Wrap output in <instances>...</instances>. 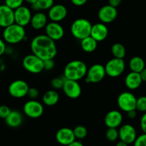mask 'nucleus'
<instances>
[{"label": "nucleus", "instance_id": "nucleus-1", "mask_svg": "<svg viewBox=\"0 0 146 146\" xmlns=\"http://www.w3.org/2000/svg\"><path fill=\"white\" fill-rule=\"evenodd\" d=\"M31 53L43 61L54 58L57 54V47L55 41L46 34H40L31 39L30 43Z\"/></svg>", "mask_w": 146, "mask_h": 146}, {"label": "nucleus", "instance_id": "nucleus-2", "mask_svg": "<svg viewBox=\"0 0 146 146\" xmlns=\"http://www.w3.org/2000/svg\"><path fill=\"white\" fill-rule=\"evenodd\" d=\"M87 66L81 60H73L66 64L64 68V77L67 79L79 81L85 77Z\"/></svg>", "mask_w": 146, "mask_h": 146}, {"label": "nucleus", "instance_id": "nucleus-3", "mask_svg": "<svg viewBox=\"0 0 146 146\" xmlns=\"http://www.w3.org/2000/svg\"><path fill=\"white\" fill-rule=\"evenodd\" d=\"M2 38L7 44L11 45L19 44L26 38L25 27L14 23L4 28Z\"/></svg>", "mask_w": 146, "mask_h": 146}, {"label": "nucleus", "instance_id": "nucleus-4", "mask_svg": "<svg viewBox=\"0 0 146 146\" xmlns=\"http://www.w3.org/2000/svg\"><path fill=\"white\" fill-rule=\"evenodd\" d=\"M92 26V23L87 19H77L72 23L70 32L74 38L82 40L90 36Z\"/></svg>", "mask_w": 146, "mask_h": 146}, {"label": "nucleus", "instance_id": "nucleus-5", "mask_svg": "<svg viewBox=\"0 0 146 146\" xmlns=\"http://www.w3.org/2000/svg\"><path fill=\"white\" fill-rule=\"evenodd\" d=\"M22 66L26 71L33 74H38L44 70V61L33 54H28L24 57Z\"/></svg>", "mask_w": 146, "mask_h": 146}, {"label": "nucleus", "instance_id": "nucleus-6", "mask_svg": "<svg viewBox=\"0 0 146 146\" xmlns=\"http://www.w3.org/2000/svg\"><path fill=\"white\" fill-rule=\"evenodd\" d=\"M106 75L111 78H117L121 76L125 70V63L123 58H113L104 66Z\"/></svg>", "mask_w": 146, "mask_h": 146}, {"label": "nucleus", "instance_id": "nucleus-7", "mask_svg": "<svg viewBox=\"0 0 146 146\" xmlns=\"http://www.w3.org/2000/svg\"><path fill=\"white\" fill-rule=\"evenodd\" d=\"M44 108L43 104L36 99H31L27 101L23 106V113L28 118H39L43 115Z\"/></svg>", "mask_w": 146, "mask_h": 146}, {"label": "nucleus", "instance_id": "nucleus-8", "mask_svg": "<svg viewBox=\"0 0 146 146\" xmlns=\"http://www.w3.org/2000/svg\"><path fill=\"white\" fill-rule=\"evenodd\" d=\"M137 98L133 93L124 91L118 96L117 104L121 111L127 113L132 110H136Z\"/></svg>", "mask_w": 146, "mask_h": 146}, {"label": "nucleus", "instance_id": "nucleus-9", "mask_svg": "<svg viewBox=\"0 0 146 146\" xmlns=\"http://www.w3.org/2000/svg\"><path fill=\"white\" fill-rule=\"evenodd\" d=\"M105 76L104 66L100 64H95L87 68L84 80L87 84H97L102 81Z\"/></svg>", "mask_w": 146, "mask_h": 146}, {"label": "nucleus", "instance_id": "nucleus-10", "mask_svg": "<svg viewBox=\"0 0 146 146\" xmlns=\"http://www.w3.org/2000/svg\"><path fill=\"white\" fill-rule=\"evenodd\" d=\"M29 88V86L25 81L17 79L12 81L9 84L8 87V92L12 98H22L27 96Z\"/></svg>", "mask_w": 146, "mask_h": 146}, {"label": "nucleus", "instance_id": "nucleus-11", "mask_svg": "<svg viewBox=\"0 0 146 146\" xmlns=\"http://www.w3.org/2000/svg\"><path fill=\"white\" fill-rule=\"evenodd\" d=\"M117 14L118 12L117 8L112 7L110 4H107L99 9L97 17L100 22L107 24L113 23L117 17Z\"/></svg>", "mask_w": 146, "mask_h": 146}, {"label": "nucleus", "instance_id": "nucleus-12", "mask_svg": "<svg viewBox=\"0 0 146 146\" xmlns=\"http://www.w3.org/2000/svg\"><path fill=\"white\" fill-rule=\"evenodd\" d=\"M62 91L65 96L71 99H76L81 96L82 88L78 81L65 78Z\"/></svg>", "mask_w": 146, "mask_h": 146}, {"label": "nucleus", "instance_id": "nucleus-13", "mask_svg": "<svg viewBox=\"0 0 146 146\" xmlns=\"http://www.w3.org/2000/svg\"><path fill=\"white\" fill-rule=\"evenodd\" d=\"M14 23L25 27L30 24L32 14L29 8L26 6H21L14 10Z\"/></svg>", "mask_w": 146, "mask_h": 146}, {"label": "nucleus", "instance_id": "nucleus-14", "mask_svg": "<svg viewBox=\"0 0 146 146\" xmlns=\"http://www.w3.org/2000/svg\"><path fill=\"white\" fill-rule=\"evenodd\" d=\"M44 31L46 35L55 42L61 40L64 36V29L60 22H48L44 28Z\"/></svg>", "mask_w": 146, "mask_h": 146}, {"label": "nucleus", "instance_id": "nucleus-15", "mask_svg": "<svg viewBox=\"0 0 146 146\" xmlns=\"http://www.w3.org/2000/svg\"><path fill=\"white\" fill-rule=\"evenodd\" d=\"M119 138L127 144H132L137 138V131L133 125L126 123L120 126Z\"/></svg>", "mask_w": 146, "mask_h": 146}, {"label": "nucleus", "instance_id": "nucleus-16", "mask_svg": "<svg viewBox=\"0 0 146 146\" xmlns=\"http://www.w3.org/2000/svg\"><path fill=\"white\" fill-rule=\"evenodd\" d=\"M67 16V9L61 4H54L48 10L47 17L51 21L60 22L63 21Z\"/></svg>", "mask_w": 146, "mask_h": 146}, {"label": "nucleus", "instance_id": "nucleus-17", "mask_svg": "<svg viewBox=\"0 0 146 146\" xmlns=\"http://www.w3.org/2000/svg\"><path fill=\"white\" fill-rule=\"evenodd\" d=\"M55 138L59 144L64 146H67L76 140L73 129L67 127L60 128L56 133Z\"/></svg>", "mask_w": 146, "mask_h": 146}, {"label": "nucleus", "instance_id": "nucleus-18", "mask_svg": "<svg viewBox=\"0 0 146 146\" xmlns=\"http://www.w3.org/2000/svg\"><path fill=\"white\" fill-rule=\"evenodd\" d=\"M123 115L120 111L112 110L105 115L104 118V125L107 128H117L122 125Z\"/></svg>", "mask_w": 146, "mask_h": 146}, {"label": "nucleus", "instance_id": "nucleus-19", "mask_svg": "<svg viewBox=\"0 0 146 146\" xmlns=\"http://www.w3.org/2000/svg\"><path fill=\"white\" fill-rule=\"evenodd\" d=\"M109 34V30L107 25L104 23L99 22L92 26L90 36L92 37L97 42L104 41L107 38Z\"/></svg>", "mask_w": 146, "mask_h": 146}, {"label": "nucleus", "instance_id": "nucleus-20", "mask_svg": "<svg viewBox=\"0 0 146 146\" xmlns=\"http://www.w3.org/2000/svg\"><path fill=\"white\" fill-rule=\"evenodd\" d=\"M14 23V10L6 4L0 5V27L5 28Z\"/></svg>", "mask_w": 146, "mask_h": 146}, {"label": "nucleus", "instance_id": "nucleus-21", "mask_svg": "<svg viewBox=\"0 0 146 146\" xmlns=\"http://www.w3.org/2000/svg\"><path fill=\"white\" fill-rule=\"evenodd\" d=\"M48 17L42 11H36L35 14H32L30 26L34 30H41L45 28L48 23Z\"/></svg>", "mask_w": 146, "mask_h": 146}, {"label": "nucleus", "instance_id": "nucleus-22", "mask_svg": "<svg viewBox=\"0 0 146 146\" xmlns=\"http://www.w3.org/2000/svg\"><path fill=\"white\" fill-rule=\"evenodd\" d=\"M143 83L140 73L130 71L125 78V85L129 90H136Z\"/></svg>", "mask_w": 146, "mask_h": 146}, {"label": "nucleus", "instance_id": "nucleus-23", "mask_svg": "<svg viewBox=\"0 0 146 146\" xmlns=\"http://www.w3.org/2000/svg\"><path fill=\"white\" fill-rule=\"evenodd\" d=\"M24 116L23 114L19 111H11L8 116L4 119L7 126L10 128H18L22 124Z\"/></svg>", "mask_w": 146, "mask_h": 146}, {"label": "nucleus", "instance_id": "nucleus-24", "mask_svg": "<svg viewBox=\"0 0 146 146\" xmlns=\"http://www.w3.org/2000/svg\"><path fill=\"white\" fill-rule=\"evenodd\" d=\"M42 103L47 106H53L58 103L60 95L55 90H49L42 96Z\"/></svg>", "mask_w": 146, "mask_h": 146}, {"label": "nucleus", "instance_id": "nucleus-25", "mask_svg": "<svg viewBox=\"0 0 146 146\" xmlns=\"http://www.w3.org/2000/svg\"><path fill=\"white\" fill-rule=\"evenodd\" d=\"M97 44L98 42L90 36L80 40V46L82 50L86 53L94 52L97 48Z\"/></svg>", "mask_w": 146, "mask_h": 146}, {"label": "nucleus", "instance_id": "nucleus-26", "mask_svg": "<svg viewBox=\"0 0 146 146\" xmlns=\"http://www.w3.org/2000/svg\"><path fill=\"white\" fill-rule=\"evenodd\" d=\"M128 66L131 71L140 73L142 70L145 68V61L143 58L135 56L132 57L130 59L128 63Z\"/></svg>", "mask_w": 146, "mask_h": 146}, {"label": "nucleus", "instance_id": "nucleus-27", "mask_svg": "<svg viewBox=\"0 0 146 146\" xmlns=\"http://www.w3.org/2000/svg\"><path fill=\"white\" fill-rule=\"evenodd\" d=\"M54 4V0H37L36 2L31 4V8L35 11H42L49 10Z\"/></svg>", "mask_w": 146, "mask_h": 146}, {"label": "nucleus", "instance_id": "nucleus-28", "mask_svg": "<svg viewBox=\"0 0 146 146\" xmlns=\"http://www.w3.org/2000/svg\"><path fill=\"white\" fill-rule=\"evenodd\" d=\"M111 53L115 58L123 59L126 56V48L121 43H115L111 46Z\"/></svg>", "mask_w": 146, "mask_h": 146}, {"label": "nucleus", "instance_id": "nucleus-29", "mask_svg": "<svg viewBox=\"0 0 146 146\" xmlns=\"http://www.w3.org/2000/svg\"><path fill=\"white\" fill-rule=\"evenodd\" d=\"M73 132H74L75 138L78 140L84 139L87 135V130L84 125H77L73 129Z\"/></svg>", "mask_w": 146, "mask_h": 146}, {"label": "nucleus", "instance_id": "nucleus-30", "mask_svg": "<svg viewBox=\"0 0 146 146\" xmlns=\"http://www.w3.org/2000/svg\"><path fill=\"white\" fill-rule=\"evenodd\" d=\"M105 137L107 141L110 142L117 141L119 138V131L117 128H107V130L105 132Z\"/></svg>", "mask_w": 146, "mask_h": 146}, {"label": "nucleus", "instance_id": "nucleus-31", "mask_svg": "<svg viewBox=\"0 0 146 146\" xmlns=\"http://www.w3.org/2000/svg\"><path fill=\"white\" fill-rule=\"evenodd\" d=\"M136 111L139 112H146V96H143L137 98L136 101Z\"/></svg>", "mask_w": 146, "mask_h": 146}, {"label": "nucleus", "instance_id": "nucleus-32", "mask_svg": "<svg viewBox=\"0 0 146 146\" xmlns=\"http://www.w3.org/2000/svg\"><path fill=\"white\" fill-rule=\"evenodd\" d=\"M64 78L63 77H55V78H52L51 81V86L54 90H59L62 88L63 85H64Z\"/></svg>", "mask_w": 146, "mask_h": 146}, {"label": "nucleus", "instance_id": "nucleus-33", "mask_svg": "<svg viewBox=\"0 0 146 146\" xmlns=\"http://www.w3.org/2000/svg\"><path fill=\"white\" fill-rule=\"evenodd\" d=\"M24 0H4V4L11 8V9L15 10L23 5Z\"/></svg>", "mask_w": 146, "mask_h": 146}, {"label": "nucleus", "instance_id": "nucleus-34", "mask_svg": "<svg viewBox=\"0 0 146 146\" xmlns=\"http://www.w3.org/2000/svg\"><path fill=\"white\" fill-rule=\"evenodd\" d=\"M133 146H146V133H143L137 136L133 142Z\"/></svg>", "mask_w": 146, "mask_h": 146}, {"label": "nucleus", "instance_id": "nucleus-35", "mask_svg": "<svg viewBox=\"0 0 146 146\" xmlns=\"http://www.w3.org/2000/svg\"><path fill=\"white\" fill-rule=\"evenodd\" d=\"M11 110L10 109L8 106L1 105L0 106V118L1 119H5L9 114L11 113Z\"/></svg>", "mask_w": 146, "mask_h": 146}, {"label": "nucleus", "instance_id": "nucleus-36", "mask_svg": "<svg viewBox=\"0 0 146 146\" xmlns=\"http://www.w3.org/2000/svg\"><path fill=\"white\" fill-rule=\"evenodd\" d=\"M55 66V61L54 58H50L44 61V69L47 71H50L53 69Z\"/></svg>", "mask_w": 146, "mask_h": 146}, {"label": "nucleus", "instance_id": "nucleus-37", "mask_svg": "<svg viewBox=\"0 0 146 146\" xmlns=\"http://www.w3.org/2000/svg\"><path fill=\"white\" fill-rule=\"evenodd\" d=\"M40 95V91L37 89V88H34V87H31L29 88L28 94H27V96L29 98L31 99H36L37 97Z\"/></svg>", "mask_w": 146, "mask_h": 146}, {"label": "nucleus", "instance_id": "nucleus-38", "mask_svg": "<svg viewBox=\"0 0 146 146\" xmlns=\"http://www.w3.org/2000/svg\"><path fill=\"white\" fill-rule=\"evenodd\" d=\"M140 125L143 133H146V112H145L144 113H143L141 118H140Z\"/></svg>", "mask_w": 146, "mask_h": 146}, {"label": "nucleus", "instance_id": "nucleus-39", "mask_svg": "<svg viewBox=\"0 0 146 146\" xmlns=\"http://www.w3.org/2000/svg\"><path fill=\"white\" fill-rule=\"evenodd\" d=\"M7 43L4 41L3 38H0V56L6 54V50H7Z\"/></svg>", "mask_w": 146, "mask_h": 146}, {"label": "nucleus", "instance_id": "nucleus-40", "mask_svg": "<svg viewBox=\"0 0 146 146\" xmlns=\"http://www.w3.org/2000/svg\"><path fill=\"white\" fill-rule=\"evenodd\" d=\"M72 4L76 7H82L87 3L88 0H70Z\"/></svg>", "mask_w": 146, "mask_h": 146}, {"label": "nucleus", "instance_id": "nucleus-41", "mask_svg": "<svg viewBox=\"0 0 146 146\" xmlns=\"http://www.w3.org/2000/svg\"><path fill=\"white\" fill-rule=\"evenodd\" d=\"M127 118L131 120L136 118V117H137V111H136V110H132V111L127 112Z\"/></svg>", "mask_w": 146, "mask_h": 146}, {"label": "nucleus", "instance_id": "nucleus-42", "mask_svg": "<svg viewBox=\"0 0 146 146\" xmlns=\"http://www.w3.org/2000/svg\"><path fill=\"white\" fill-rule=\"evenodd\" d=\"M122 2V0H109V4L112 7H114L117 8V7L120 5Z\"/></svg>", "mask_w": 146, "mask_h": 146}, {"label": "nucleus", "instance_id": "nucleus-43", "mask_svg": "<svg viewBox=\"0 0 146 146\" xmlns=\"http://www.w3.org/2000/svg\"><path fill=\"white\" fill-rule=\"evenodd\" d=\"M67 146H84V145L82 144V143L80 141H73L72 143H71L70 144L67 145Z\"/></svg>", "mask_w": 146, "mask_h": 146}, {"label": "nucleus", "instance_id": "nucleus-44", "mask_svg": "<svg viewBox=\"0 0 146 146\" xmlns=\"http://www.w3.org/2000/svg\"><path fill=\"white\" fill-rule=\"evenodd\" d=\"M140 76H141L143 81H145L146 82V68H145L144 69L142 70V71H140Z\"/></svg>", "mask_w": 146, "mask_h": 146}, {"label": "nucleus", "instance_id": "nucleus-45", "mask_svg": "<svg viewBox=\"0 0 146 146\" xmlns=\"http://www.w3.org/2000/svg\"><path fill=\"white\" fill-rule=\"evenodd\" d=\"M5 69V63L1 58H0V72Z\"/></svg>", "mask_w": 146, "mask_h": 146}, {"label": "nucleus", "instance_id": "nucleus-46", "mask_svg": "<svg viewBox=\"0 0 146 146\" xmlns=\"http://www.w3.org/2000/svg\"><path fill=\"white\" fill-rule=\"evenodd\" d=\"M115 146H128V144H127L126 143L123 142V141H120L119 142H117V143H116Z\"/></svg>", "mask_w": 146, "mask_h": 146}, {"label": "nucleus", "instance_id": "nucleus-47", "mask_svg": "<svg viewBox=\"0 0 146 146\" xmlns=\"http://www.w3.org/2000/svg\"><path fill=\"white\" fill-rule=\"evenodd\" d=\"M24 1H26V2L29 3V4H34V2H36V1H37V0H24Z\"/></svg>", "mask_w": 146, "mask_h": 146}, {"label": "nucleus", "instance_id": "nucleus-48", "mask_svg": "<svg viewBox=\"0 0 146 146\" xmlns=\"http://www.w3.org/2000/svg\"><path fill=\"white\" fill-rule=\"evenodd\" d=\"M1 27H0V34H1Z\"/></svg>", "mask_w": 146, "mask_h": 146}]
</instances>
